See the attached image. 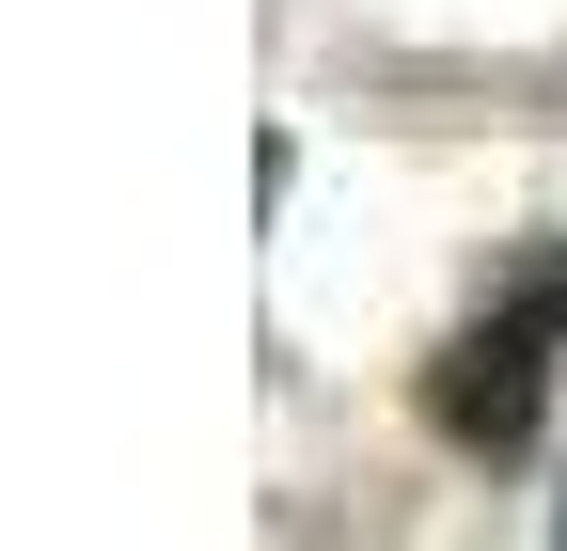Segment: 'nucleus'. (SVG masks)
I'll list each match as a JSON object with an SVG mask.
<instances>
[{"instance_id":"nucleus-1","label":"nucleus","mask_w":567,"mask_h":551,"mask_svg":"<svg viewBox=\"0 0 567 551\" xmlns=\"http://www.w3.org/2000/svg\"><path fill=\"white\" fill-rule=\"evenodd\" d=\"M551 347H567V252L536 268L505 315H473L457 347H442V378H425L442 441H457V457H520V441H536V409H551Z\"/></svg>"}]
</instances>
